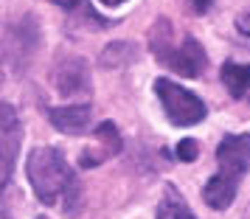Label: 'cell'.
I'll return each instance as SVG.
<instances>
[{
	"label": "cell",
	"instance_id": "6da1fadb",
	"mask_svg": "<svg viewBox=\"0 0 250 219\" xmlns=\"http://www.w3.org/2000/svg\"><path fill=\"white\" fill-rule=\"evenodd\" d=\"M28 180L42 205H62L70 217H76L82 191L76 174L70 172L65 155L51 146H40L28 155Z\"/></svg>",
	"mask_w": 250,
	"mask_h": 219
},
{
	"label": "cell",
	"instance_id": "7a4b0ae2",
	"mask_svg": "<svg viewBox=\"0 0 250 219\" xmlns=\"http://www.w3.org/2000/svg\"><path fill=\"white\" fill-rule=\"evenodd\" d=\"M216 174L203 188V199L216 211H225L236 197L239 180L250 169V135H225L216 146Z\"/></svg>",
	"mask_w": 250,
	"mask_h": 219
},
{
	"label": "cell",
	"instance_id": "3957f363",
	"mask_svg": "<svg viewBox=\"0 0 250 219\" xmlns=\"http://www.w3.org/2000/svg\"><path fill=\"white\" fill-rule=\"evenodd\" d=\"M152 51L158 54V59L171 68L174 73H180V76H200L208 65V59H205V51L203 45L194 40V37H186L177 48H171V31H169V23L166 20H160L155 25V31H152Z\"/></svg>",
	"mask_w": 250,
	"mask_h": 219
},
{
	"label": "cell",
	"instance_id": "277c9868",
	"mask_svg": "<svg viewBox=\"0 0 250 219\" xmlns=\"http://www.w3.org/2000/svg\"><path fill=\"white\" fill-rule=\"evenodd\" d=\"M155 93H158L160 104H163V113L177 127L200 124L205 118V113H208L203 99H197L194 93H188L186 87H180L177 81H171V79H158L155 81Z\"/></svg>",
	"mask_w": 250,
	"mask_h": 219
},
{
	"label": "cell",
	"instance_id": "5b68a950",
	"mask_svg": "<svg viewBox=\"0 0 250 219\" xmlns=\"http://www.w3.org/2000/svg\"><path fill=\"white\" fill-rule=\"evenodd\" d=\"M54 87L68 99H82L90 96V76H87V65L82 59H62L54 68Z\"/></svg>",
	"mask_w": 250,
	"mask_h": 219
},
{
	"label": "cell",
	"instance_id": "8992f818",
	"mask_svg": "<svg viewBox=\"0 0 250 219\" xmlns=\"http://www.w3.org/2000/svg\"><path fill=\"white\" fill-rule=\"evenodd\" d=\"M118 152H121V135H118V129H115L113 121H104L96 129V143H93L90 149L82 152L79 160L84 169H93V166L104 163L107 158H115Z\"/></svg>",
	"mask_w": 250,
	"mask_h": 219
},
{
	"label": "cell",
	"instance_id": "52a82bcc",
	"mask_svg": "<svg viewBox=\"0 0 250 219\" xmlns=\"http://www.w3.org/2000/svg\"><path fill=\"white\" fill-rule=\"evenodd\" d=\"M20 118L14 113L12 104H3V185H9L12 177L14 160H17V152H20Z\"/></svg>",
	"mask_w": 250,
	"mask_h": 219
},
{
	"label": "cell",
	"instance_id": "ba28073f",
	"mask_svg": "<svg viewBox=\"0 0 250 219\" xmlns=\"http://www.w3.org/2000/svg\"><path fill=\"white\" fill-rule=\"evenodd\" d=\"M51 124L65 132V135H82L90 127V107L87 104H73V107H54L48 110Z\"/></svg>",
	"mask_w": 250,
	"mask_h": 219
},
{
	"label": "cell",
	"instance_id": "9c48e42d",
	"mask_svg": "<svg viewBox=\"0 0 250 219\" xmlns=\"http://www.w3.org/2000/svg\"><path fill=\"white\" fill-rule=\"evenodd\" d=\"M222 81L230 90L233 99H250V65H239V62H225L222 68Z\"/></svg>",
	"mask_w": 250,
	"mask_h": 219
},
{
	"label": "cell",
	"instance_id": "30bf717a",
	"mask_svg": "<svg viewBox=\"0 0 250 219\" xmlns=\"http://www.w3.org/2000/svg\"><path fill=\"white\" fill-rule=\"evenodd\" d=\"M155 219H194V214H191V208L186 205V199H183L180 191L174 185H166Z\"/></svg>",
	"mask_w": 250,
	"mask_h": 219
},
{
	"label": "cell",
	"instance_id": "8fae6325",
	"mask_svg": "<svg viewBox=\"0 0 250 219\" xmlns=\"http://www.w3.org/2000/svg\"><path fill=\"white\" fill-rule=\"evenodd\" d=\"M118 51H121V42L104 48V57H102L104 68H118V65H126V62H132V59H135V45H126L124 54H118Z\"/></svg>",
	"mask_w": 250,
	"mask_h": 219
},
{
	"label": "cell",
	"instance_id": "7c38bea8",
	"mask_svg": "<svg viewBox=\"0 0 250 219\" xmlns=\"http://www.w3.org/2000/svg\"><path fill=\"white\" fill-rule=\"evenodd\" d=\"M197 155H200V146H197V140L186 138V140H180V143H177V158H180V160H194Z\"/></svg>",
	"mask_w": 250,
	"mask_h": 219
},
{
	"label": "cell",
	"instance_id": "4fadbf2b",
	"mask_svg": "<svg viewBox=\"0 0 250 219\" xmlns=\"http://www.w3.org/2000/svg\"><path fill=\"white\" fill-rule=\"evenodd\" d=\"M48 3H54L59 9H68V12H90L87 0H48Z\"/></svg>",
	"mask_w": 250,
	"mask_h": 219
},
{
	"label": "cell",
	"instance_id": "5bb4252c",
	"mask_svg": "<svg viewBox=\"0 0 250 219\" xmlns=\"http://www.w3.org/2000/svg\"><path fill=\"white\" fill-rule=\"evenodd\" d=\"M236 28H239L245 37H250V9H245V12L236 17Z\"/></svg>",
	"mask_w": 250,
	"mask_h": 219
},
{
	"label": "cell",
	"instance_id": "9a60e30c",
	"mask_svg": "<svg viewBox=\"0 0 250 219\" xmlns=\"http://www.w3.org/2000/svg\"><path fill=\"white\" fill-rule=\"evenodd\" d=\"M211 3H214V0H188L191 12H197V14H205L208 9H211Z\"/></svg>",
	"mask_w": 250,
	"mask_h": 219
},
{
	"label": "cell",
	"instance_id": "2e32d148",
	"mask_svg": "<svg viewBox=\"0 0 250 219\" xmlns=\"http://www.w3.org/2000/svg\"><path fill=\"white\" fill-rule=\"evenodd\" d=\"M104 6H121V3H124V0H102Z\"/></svg>",
	"mask_w": 250,
	"mask_h": 219
}]
</instances>
